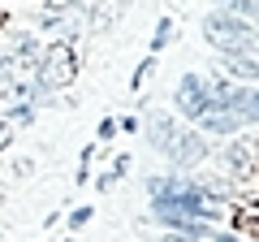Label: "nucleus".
<instances>
[{"instance_id":"obj_1","label":"nucleus","mask_w":259,"mask_h":242,"mask_svg":"<svg viewBox=\"0 0 259 242\" xmlns=\"http://www.w3.org/2000/svg\"><path fill=\"white\" fill-rule=\"evenodd\" d=\"M151 195V216L160 229H190V233H212V221L221 216V208L203 199V186L186 173H151L147 177Z\"/></svg>"},{"instance_id":"obj_2","label":"nucleus","mask_w":259,"mask_h":242,"mask_svg":"<svg viewBox=\"0 0 259 242\" xmlns=\"http://www.w3.org/2000/svg\"><path fill=\"white\" fill-rule=\"evenodd\" d=\"M143 134H147L151 151L156 156H164L173 169H194L207 160V134L199 130V126H190V121H182L177 112L168 108H147L143 112Z\"/></svg>"},{"instance_id":"obj_3","label":"nucleus","mask_w":259,"mask_h":242,"mask_svg":"<svg viewBox=\"0 0 259 242\" xmlns=\"http://www.w3.org/2000/svg\"><path fill=\"white\" fill-rule=\"evenodd\" d=\"M203 39L221 56H242V52H255L259 48V26H250L246 18H238V13L212 9L203 18Z\"/></svg>"},{"instance_id":"obj_4","label":"nucleus","mask_w":259,"mask_h":242,"mask_svg":"<svg viewBox=\"0 0 259 242\" xmlns=\"http://www.w3.org/2000/svg\"><path fill=\"white\" fill-rule=\"evenodd\" d=\"M78 69H82V61H78L74 39H52L44 48V56L35 61V87H44V91L56 95V91L78 83Z\"/></svg>"},{"instance_id":"obj_5","label":"nucleus","mask_w":259,"mask_h":242,"mask_svg":"<svg viewBox=\"0 0 259 242\" xmlns=\"http://www.w3.org/2000/svg\"><path fill=\"white\" fill-rule=\"evenodd\" d=\"M216 104V91H212V78L199 74V69H186L182 78H177L173 87V108L182 121H190V126H199V121L207 117V108Z\"/></svg>"},{"instance_id":"obj_6","label":"nucleus","mask_w":259,"mask_h":242,"mask_svg":"<svg viewBox=\"0 0 259 242\" xmlns=\"http://www.w3.org/2000/svg\"><path fill=\"white\" fill-rule=\"evenodd\" d=\"M212 91H216V100H221L229 112H238L242 126H259V83H233V78L216 74Z\"/></svg>"},{"instance_id":"obj_7","label":"nucleus","mask_w":259,"mask_h":242,"mask_svg":"<svg viewBox=\"0 0 259 242\" xmlns=\"http://www.w3.org/2000/svg\"><path fill=\"white\" fill-rule=\"evenodd\" d=\"M199 130H203V134H212V139H233V134L242 130V121H238V112H229L221 100H216L212 108H207V117L199 121Z\"/></svg>"},{"instance_id":"obj_8","label":"nucleus","mask_w":259,"mask_h":242,"mask_svg":"<svg viewBox=\"0 0 259 242\" xmlns=\"http://www.w3.org/2000/svg\"><path fill=\"white\" fill-rule=\"evenodd\" d=\"M221 69L225 78H233V83H259V56L255 52H242V56H221Z\"/></svg>"},{"instance_id":"obj_9","label":"nucleus","mask_w":259,"mask_h":242,"mask_svg":"<svg viewBox=\"0 0 259 242\" xmlns=\"http://www.w3.org/2000/svg\"><path fill=\"white\" fill-rule=\"evenodd\" d=\"M9 56L18 61L22 69H35V61L44 56V44H39L35 35H18V39H13V48H9Z\"/></svg>"},{"instance_id":"obj_10","label":"nucleus","mask_w":259,"mask_h":242,"mask_svg":"<svg viewBox=\"0 0 259 242\" xmlns=\"http://www.w3.org/2000/svg\"><path fill=\"white\" fill-rule=\"evenodd\" d=\"M216 9L238 13V18H246L250 26H259V0H216Z\"/></svg>"},{"instance_id":"obj_11","label":"nucleus","mask_w":259,"mask_h":242,"mask_svg":"<svg viewBox=\"0 0 259 242\" xmlns=\"http://www.w3.org/2000/svg\"><path fill=\"white\" fill-rule=\"evenodd\" d=\"M168 44H173V18L164 13V18L156 22V35H151V48H147V52H151V56H160Z\"/></svg>"},{"instance_id":"obj_12","label":"nucleus","mask_w":259,"mask_h":242,"mask_svg":"<svg viewBox=\"0 0 259 242\" xmlns=\"http://www.w3.org/2000/svg\"><path fill=\"white\" fill-rule=\"evenodd\" d=\"M160 242H207V238H203V233H190V229H164Z\"/></svg>"},{"instance_id":"obj_13","label":"nucleus","mask_w":259,"mask_h":242,"mask_svg":"<svg viewBox=\"0 0 259 242\" xmlns=\"http://www.w3.org/2000/svg\"><path fill=\"white\" fill-rule=\"evenodd\" d=\"M225 160H229L233 173H246V147H229V151H225Z\"/></svg>"},{"instance_id":"obj_14","label":"nucleus","mask_w":259,"mask_h":242,"mask_svg":"<svg viewBox=\"0 0 259 242\" xmlns=\"http://www.w3.org/2000/svg\"><path fill=\"white\" fill-rule=\"evenodd\" d=\"M91 216H95V208H74V212L65 216V221H69V229H82V225L91 221Z\"/></svg>"},{"instance_id":"obj_15","label":"nucleus","mask_w":259,"mask_h":242,"mask_svg":"<svg viewBox=\"0 0 259 242\" xmlns=\"http://www.w3.org/2000/svg\"><path fill=\"white\" fill-rule=\"evenodd\" d=\"M151 69H156V56L147 52V56H143V65L134 69V87H143V83H147V78H151Z\"/></svg>"},{"instance_id":"obj_16","label":"nucleus","mask_w":259,"mask_h":242,"mask_svg":"<svg viewBox=\"0 0 259 242\" xmlns=\"http://www.w3.org/2000/svg\"><path fill=\"white\" fill-rule=\"evenodd\" d=\"M95 139H100V143H112V139H117V121L104 117V121H100V130H95Z\"/></svg>"},{"instance_id":"obj_17","label":"nucleus","mask_w":259,"mask_h":242,"mask_svg":"<svg viewBox=\"0 0 259 242\" xmlns=\"http://www.w3.org/2000/svg\"><path fill=\"white\" fill-rule=\"evenodd\" d=\"M117 182H121V173H117V169H108V173H100V177H95V186H100V190H112Z\"/></svg>"},{"instance_id":"obj_18","label":"nucleus","mask_w":259,"mask_h":242,"mask_svg":"<svg viewBox=\"0 0 259 242\" xmlns=\"http://www.w3.org/2000/svg\"><path fill=\"white\" fill-rule=\"evenodd\" d=\"M130 165H134V160H130V156H125V151H121V156H117V160H112V169H117V173H121V177H125V173H130Z\"/></svg>"},{"instance_id":"obj_19","label":"nucleus","mask_w":259,"mask_h":242,"mask_svg":"<svg viewBox=\"0 0 259 242\" xmlns=\"http://www.w3.org/2000/svg\"><path fill=\"white\" fill-rule=\"evenodd\" d=\"M9 143H13V130H9V121H0V151L9 147Z\"/></svg>"},{"instance_id":"obj_20","label":"nucleus","mask_w":259,"mask_h":242,"mask_svg":"<svg viewBox=\"0 0 259 242\" xmlns=\"http://www.w3.org/2000/svg\"><path fill=\"white\" fill-rule=\"evenodd\" d=\"M48 5H52V9H69V5H74V0H48Z\"/></svg>"},{"instance_id":"obj_21","label":"nucleus","mask_w":259,"mask_h":242,"mask_svg":"<svg viewBox=\"0 0 259 242\" xmlns=\"http://www.w3.org/2000/svg\"><path fill=\"white\" fill-rule=\"evenodd\" d=\"M78 5H82V9H95V5H104V0H78Z\"/></svg>"},{"instance_id":"obj_22","label":"nucleus","mask_w":259,"mask_h":242,"mask_svg":"<svg viewBox=\"0 0 259 242\" xmlns=\"http://www.w3.org/2000/svg\"><path fill=\"white\" fill-rule=\"evenodd\" d=\"M65 242H74V238H65Z\"/></svg>"}]
</instances>
